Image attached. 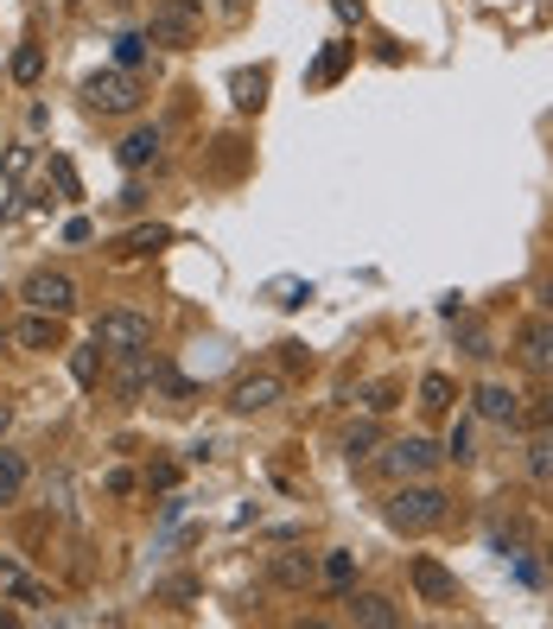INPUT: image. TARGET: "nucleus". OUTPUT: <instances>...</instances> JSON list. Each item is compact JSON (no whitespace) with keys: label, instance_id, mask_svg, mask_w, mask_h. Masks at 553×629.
Listing matches in <instances>:
<instances>
[{"label":"nucleus","instance_id":"27","mask_svg":"<svg viewBox=\"0 0 553 629\" xmlns=\"http://www.w3.org/2000/svg\"><path fill=\"white\" fill-rule=\"evenodd\" d=\"M363 407H369V413H388V407H395V388H388V381H382V388H369V395H363Z\"/></svg>","mask_w":553,"mask_h":629},{"label":"nucleus","instance_id":"12","mask_svg":"<svg viewBox=\"0 0 553 629\" xmlns=\"http://www.w3.org/2000/svg\"><path fill=\"white\" fill-rule=\"evenodd\" d=\"M159 147H166V134H159V127H134V134L122 140V166H127V172H140V166L159 159Z\"/></svg>","mask_w":553,"mask_h":629},{"label":"nucleus","instance_id":"13","mask_svg":"<svg viewBox=\"0 0 553 629\" xmlns=\"http://www.w3.org/2000/svg\"><path fill=\"white\" fill-rule=\"evenodd\" d=\"M64 318H51V312H32V318H25L20 331H13V337H20L25 350H58V344H64Z\"/></svg>","mask_w":553,"mask_h":629},{"label":"nucleus","instance_id":"25","mask_svg":"<svg viewBox=\"0 0 553 629\" xmlns=\"http://www.w3.org/2000/svg\"><path fill=\"white\" fill-rule=\"evenodd\" d=\"M344 57H351V51H344V45H331L325 57H319V83H331V76L344 71Z\"/></svg>","mask_w":553,"mask_h":629},{"label":"nucleus","instance_id":"10","mask_svg":"<svg viewBox=\"0 0 553 629\" xmlns=\"http://www.w3.org/2000/svg\"><path fill=\"white\" fill-rule=\"evenodd\" d=\"M344 605H351L356 629H401V605L382 598V591H363V598H344Z\"/></svg>","mask_w":553,"mask_h":629},{"label":"nucleus","instance_id":"24","mask_svg":"<svg viewBox=\"0 0 553 629\" xmlns=\"http://www.w3.org/2000/svg\"><path fill=\"white\" fill-rule=\"evenodd\" d=\"M465 356H497V344H490V331H483V325L465 331Z\"/></svg>","mask_w":553,"mask_h":629},{"label":"nucleus","instance_id":"5","mask_svg":"<svg viewBox=\"0 0 553 629\" xmlns=\"http://www.w3.org/2000/svg\"><path fill=\"white\" fill-rule=\"evenodd\" d=\"M20 300L32 305V312L71 318V312H76V280H71V274H51V268H45V274H32V280L20 286Z\"/></svg>","mask_w":553,"mask_h":629},{"label":"nucleus","instance_id":"3","mask_svg":"<svg viewBox=\"0 0 553 629\" xmlns=\"http://www.w3.org/2000/svg\"><path fill=\"white\" fill-rule=\"evenodd\" d=\"M198 25H204L198 0H166V7L153 13V25H147V45L178 51V45H191V39H198Z\"/></svg>","mask_w":553,"mask_h":629},{"label":"nucleus","instance_id":"1","mask_svg":"<svg viewBox=\"0 0 553 629\" xmlns=\"http://www.w3.org/2000/svg\"><path fill=\"white\" fill-rule=\"evenodd\" d=\"M446 522V490L439 483H420V478H407L395 496H388V528H401V534H427Z\"/></svg>","mask_w":553,"mask_h":629},{"label":"nucleus","instance_id":"15","mask_svg":"<svg viewBox=\"0 0 553 629\" xmlns=\"http://www.w3.org/2000/svg\"><path fill=\"white\" fill-rule=\"evenodd\" d=\"M0 598H20V605H39L45 591H39V585L25 579V573L13 566V559H0Z\"/></svg>","mask_w":553,"mask_h":629},{"label":"nucleus","instance_id":"7","mask_svg":"<svg viewBox=\"0 0 553 629\" xmlns=\"http://www.w3.org/2000/svg\"><path fill=\"white\" fill-rule=\"evenodd\" d=\"M280 388H286V381H280L274 369H254V376H242L229 388V407H236V413H268V407L280 401Z\"/></svg>","mask_w":553,"mask_h":629},{"label":"nucleus","instance_id":"17","mask_svg":"<svg viewBox=\"0 0 553 629\" xmlns=\"http://www.w3.org/2000/svg\"><path fill=\"white\" fill-rule=\"evenodd\" d=\"M166 242H173V229H127L122 235V254H153V249H166Z\"/></svg>","mask_w":553,"mask_h":629},{"label":"nucleus","instance_id":"14","mask_svg":"<svg viewBox=\"0 0 553 629\" xmlns=\"http://www.w3.org/2000/svg\"><path fill=\"white\" fill-rule=\"evenodd\" d=\"M268 573H274V585L300 591V585L319 579V559H312V554H274V566H268Z\"/></svg>","mask_w":553,"mask_h":629},{"label":"nucleus","instance_id":"19","mask_svg":"<svg viewBox=\"0 0 553 629\" xmlns=\"http://www.w3.org/2000/svg\"><path fill=\"white\" fill-rule=\"evenodd\" d=\"M420 407H427V413H446V407H452V376H427L420 381Z\"/></svg>","mask_w":553,"mask_h":629},{"label":"nucleus","instance_id":"16","mask_svg":"<svg viewBox=\"0 0 553 629\" xmlns=\"http://www.w3.org/2000/svg\"><path fill=\"white\" fill-rule=\"evenodd\" d=\"M20 490H25V458L0 452V503H20Z\"/></svg>","mask_w":553,"mask_h":629},{"label":"nucleus","instance_id":"26","mask_svg":"<svg viewBox=\"0 0 553 629\" xmlns=\"http://www.w3.org/2000/svg\"><path fill=\"white\" fill-rule=\"evenodd\" d=\"M446 458H458V464L471 458V427H452V439H446Z\"/></svg>","mask_w":553,"mask_h":629},{"label":"nucleus","instance_id":"22","mask_svg":"<svg viewBox=\"0 0 553 629\" xmlns=\"http://www.w3.org/2000/svg\"><path fill=\"white\" fill-rule=\"evenodd\" d=\"M344 452H351V464H363V458L376 452V427H356V432H351V445H344Z\"/></svg>","mask_w":553,"mask_h":629},{"label":"nucleus","instance_id":"2","mask_svg":"<svg viewBox=\"0 0 553 629\" xmlns=\"http://www.w3.org/2000/svg\"><path fill=\"white\" fill-rule=\"evenodd\" d=\"M96 350H153V318L147 312H102L96 318Z\"/></svg>","mask_w":553,"mask_h":629},{"label":"nucleus","instance_id":"20","mask_svg":"<svg viewBox=\"0 0 553 629\" xmlns=\"http://www.w3.org/2000/svg\"><path fill=\"white\" fill-rule=\"evenodd\" d=\"M39 71H45V51H39V45L13 51V76H20V83H39Z\"/></svg>","mask_w":553,"mask_h":629},{"label":"nucleus","instance_id":"29","mask_svg":"<svg viewBox=\"0 0 553 629\" xmlns=\"http://www.w3.org/2000/svg\"><path fill=\"white\" fill-rule=\"evenodd\" d=\"M7 427H13V407L0 401V439H7Z\"/></svg>","mask_w":553,"mask_h":629},{"label":"nucleus","instance_id":"30","mask_svg":"<svg viewBox=\"0 0 553 629\" xmlns=\"http://www.w3.org/2000/svg\"><path fill=\"white\" fill-rule=\"evenodd\" d=\"M0 629H13V610H0Z\"/></svg>","mask_w":553,"mask_h":629},{"label":"nucleus","instance_id":"8","mask_svg":"<svg viewBox=\"0 0 553 629\" xmlns=\"http://www.w3.org/2000/svg\"><path fill=\"white\" fill-rule=\"evenodd\" d=\"M478 413L490 420V427H522V395L503 388V381H483L478 388Z\"/></svg>","mask_w":553,"mask_h":629},{"label":"nucleus","instance_id":"4","mask_svg":"<svg viewBox=\"0 0 553 629\" xmlns=\"http://www.w3.org/2000/svg\"><path fill=\"white\" fill-rule=\"evenodd\" d=\"M83 96H90L96 115H134V108H140V83L127 71H96L83 83Z\"/></svg>","mask_w":553,"mask_h":629},{"label":"nucleus","instance_id":"23","mask_svg":"<svg viewBox=\"0 0 553 629\" xmlns=\"http://www.w3.org/2000/svg\"><path fill=\"white\" fill-rule=\"evenodd\" d=\"M351 573H356V554H331L325 559V579L331 585H351Z\"/></svg>","mask_w":553,"mask_h":629},{"label":"nucleus","instance_id":"21","mask_svg":"<svg viewBox=\"0 0 553 629\" xmlns=\"http://www.w3.org/2000/svg\"><path fill=\"white\" fill-rule=\"evenodd\" d=\"M115 57H122V71H134V64L147 57V39H140V32H122V39H115Z\"/></svg>","mask_w":553,"mask_h":629},{"label":"nucleus","instance_id":"9","mask_svg":"<svg viewBox=\"0 0 553 629\" xmlns=\"http://www.w3.org/2000/svg\"><path fill=\"white\" fill-rule=\"evenodd\" d=\"M407 573H414V591H420L427 605H452V598H458V579L446 573V566H439V559L420 554L414 566H407Z\"/></svg>","mask_w":553,"mask_h":629},{"label":"nucleus","instance_id":"11","mask_svg":"<svg viewBox=\"0 0 553 629\" xmlns=\"http://www.w3.org/2000/svg\"><path fill=\"white\" fill-rule=\"evenodd\" d=\"M522 363H529L534 376H553V318L522 331Z\"/></svg>","mask_w":553,"mask_h":629},{"label":"nucleus","instance_id":"28","mask_svg":"<svg viewBox=\"0 0 553 629\" xmlns=\"http://www.w3.org/2000/svg\"><path fill=\"white\" fill-rule=\"evenodd\" d=\"M534 413H541V427L553 432V395H547V401H541V407H534Z\"/></svg>","mask_w":553,"mask_h":629},{"label":"nucleus","instance_id":"6","mask_svg":"<svg viewBox=\"0 0 553 629\" xmlns=\"http://www.w3.org/2000/svg\"><path fill=\"white\" fill-rule=\"evenodd\" d=\"M439 458H446V452H439V445H427V439H395V445H388L376 464H382L395 483H407V478H427Z\"/></svg>","mask_w":553,"mask_h":629},{"label":"nucleus","instance_id":"18","mask_svg":"<svg viewBox=\"0 0 553 629\" xmlns=\"http://www.w3.org/2000/svg\"><path fill=\"white\" fill-rule=\"evenodd\" d=\"M529 478H534V483H553V432L529 439Z\"/></svg>","mask_w":553,"mask_h":629}]
</instances>
